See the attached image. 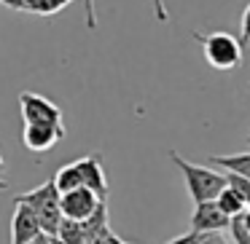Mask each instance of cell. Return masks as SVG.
Listing matches in <instances>:
<instances>
[{
    "mask_svg": "<svg viewBox=\"0 0 250 244\" xmlns=\"http://www.w3.org/2000/svg\"><path fill=\"white\" fill-rule=\"evenodd\" d=\"M62 137H65V126H51V124H24L22 131L24 148L33 153L51 150L57 142H62Z\"/></svg>",
    "mask_w": 250,
    "mask_h": 244,
    "instance_id": "obj_7",
    "label": "cell"
},
{
    "mask_svg": "<svg viewBox=\"0 0 250 244\" xmlns=\"http://www.w3.org/2000/svg\"><path fill=\"white\" fill-rule=\"evenodd\" d=\"M0 6L11 8V11H24V0H0Z\"/></svg>",
    "mask_w": 250,
    "mask_h": 244,
    "instance_id": "obj_22",
    "label": "cell"
},
{
    "mask_svg": "<svg viewBox=\"0 0 250 244\" xmlns=\"http://www.w3.org/2000/svg\"><path fill=\"white\" fill-rule=\"evenodd\" d=\"M70 3L73 0H24V11L38 14V17H54Z\"/></svg>",
    "mask_w": 250,
    "mask_h": 244,
    "instance_id": "obj_14",
    "label": "cell"
},
{
    "mask_svg": "<svg viewBox=\"0 0 250 244\" xmlns=\"http://www.w3.org/2000/svg\"><path fill=\"white\" fill-rule=\"evenodd\" d=\"M51 180H54V188H57V193H60V196H62V193H70V190L83 188L81 174H78V167H76V164H67V167H62Z\"/></svg>",
    "mask_w": 250,
    "mask_h": 244,
    "instance_id": "obj_11",
    "label": "cell"
},
{
    "mask_svg": "<svg viewBox=\"0 0 250 244\" xmlns=\"http://www.w3.org/2000/svg\"><path fill=\"white\" fill-rule=\"evenodd\" d=\"M245 223H248V228H250V206L245 209Z\"/></svg>",
    "mask_w": 250,
    "mask_h": 244,
    "instance_id": "obj_25",
    "label": "cell"
},
{
    "mask_svg": "<svg viewBox=\"0 0 250 244\" xmlns=\"http://www.w3.org/2000/svg\"><path fill=\"white\" fill-rule=\"evenodd\" d=\"M223 174H226V185L245 201V204L250 206V180L239 177V174H231V172H223Z\"/></svg>",
    "mask_w": 250,
    "mask_h": 244,
    "instance_id": "obj_15",
    "label": "cell"
},
{
    "mask_svg": "<svg viewBox=\"0 0 250 244\" xmlns=\"http://www.w3.org/2000/svg\"><path fill=\"white\" fill-rule=\"evenodd\" d=\"M103 201L105 199H100V196L92 193L89 188H78V190H70V193L60 196V212H62L65 220L83 223L103 206Z\"/></svg>",
    "mask_w": 250,
    "mask_h": 244,
    "instance_id": "obj_5",
    "label": "cell"
},
{
    "mask_svg": "<svg viewBox=\"0 0 250 244\" xmlns=\"http://www.w3.org/2000/svg\"><path fill=\"white\" fill-rule=\"evenodd\" d=\"M43 236L35 212L24 201L14 199V217H11V244H35V239Z\"/></svg>",
    "mask_w": 250,
    "mask_h": 244,
    "instance_id": "obj_6",
    "label": "cell"
},
{
    "mask_svg": "<svg viewBox=\"0 0 250 244\" xmlns=\"http://www.w3.org/2000/svg\"><path fill=\"white\" fill-rule=\"evenodd\" d=\"M17 201H24V204L35 212L43 236H49V239L57 236V228H60V223H62V212H60V193H57V188H54V180H46L43 185L17 196Z\"/></svg>",
    "mask_w": 250,
    "mask_h": 244,
    "instance_id": "obj_2",
    "label": "cell"
},
{
    "mask_svg": "<svg viewBox=\"0 0 250 244\" xmlns=\"http://www.w3.org/2000/svg\"><path fill=\"white\" fill-rule=\"evenodd\" d=\"M78 167V174H81V183L83 188H89L92 193H97L100 199L108 196V177H105V169L100 156H83L78 161H73Z\"/></svg>",
    "mask_w": 250,
    "mask_h": 244,
    "instance_id": "obj_9",
    "label": "cell"
},
{
    "mask_svg": "<svg viewBox=\"0 0 250 244\" xmlns=\"http://www.w3.org/2000/svg\"><path fill=\"white\" fill-rule=\"evenodd\" d=\"M239 46H250V6L245 8L242 14V22H239Z\"/></svg>",
    "mask_w": 250,
    "mask_h": 244,
    "instance_id": "obj_17",
    "label": "cell"
},
{
    "mask_svg": "<svg viewBox=\"0 0 250 244\" xmlns=\"http://www.w3.org/2000/svg\"><path fill=\"white\" fill-rule=\"evenodd\" d=\"M153 11H156V19H159V22H169V14H167L164 0H153Z\"/></svg>",
    "mask_w": 250,
    "mask_h": 244,
    "instance_id": "obj_20",
    "label": "cell"
},
{
    "mask_svg": "<svg viewBox=\"0 0 250 244\" xmlns=\"http://www.w3.org/2000/svg\"><path fill=\"white\" fill-rule=\"evenodd\" d=\"M210 167H221L231 174L250 180V153H234V156H210Z\"/></svg>",
    "mask_w": 250,
    "mask_h": 244,
    "instance_id": "obj_10",
    "label": "cell"
},
{
    "mask_svg": "<svg viewBox=\"0 0 250 244\" xmlns=\"http://www.w3.org/2000/svg\"><path fill=\"white\" fill-rule=\"evenodd\" d=\"M169 161L180 169L186 180V188H188V196L194 199V204H202V201H215L218 193L226 188V174L218 172V169L207 167V164H191L186 161L183 156H178L175 150H169Z\"/></svg>",
    "mask_w": 250,
    "mask_h": 244,
    "instance_id": "obj_1",
    "label": "cell"
},
{
    "mask_svg": "<svg viewBox=\"0 0 250 244\" xmlns=\"http://www.w3.org/2000/svg\"><path fill=\"white\" fill-rule=\"evenodd\" d=\"M248 142H250V137H248Z\"/></svg>",
    "mask_w": 250,
    "mask_h": 244,
    "instance_id": "obj_27",
    "label": "cell"
},
{
    "mask_svg": "<svg viewBox=\"0 0 250 244\" xmlns=\"http://www.w3.org/2000/svg\"><path fill=\"white\" fill-rule=\"evenodd\" d=\"M19 108H22L24 124H51V126H65L62 110L51 99L41 97L35 92H22L19 94Z\"/></svg>",
    "mask_w": 250,
    "mask_h": 244,
    "instance_id": "obj_4",
    "label": "cell"
},
{
    "mask_svg": "<svg viewBox=\"0 0 250 244\" xmlns=\"http://www.w3.org/2000/svg\"><path fill=\"white\" fill-rule=\"evenodd\" d=\"M229 231H231V239L237 244H250V228L245 223V215H237L229 220Z\"/></svg>",
    "mask_w": 250,
    "mask_h": 244,
    "instance_id": "obj_16",
    "label": "cell"
},
{
    "mask_svg": "<svg viewBox=\"0 0 250 244\" xmlns=\"http://www.w3.org/2000/svg\"><path fill=\"white\" fill-rule=\"evenodd\" d=\"M199 233H194V231H188V233H183V236H175V239H169L167 244H199Z\"/></svg>",
    "mask_w": 250,
    "mask_h": 244,
    "instance_id": "obj_19",
    "label": "cell"
},
{
    "mask_svg": "<svg viewBox=\"0 0 250 244\" xmlns=\"http://www.w3.org/2000/svg\"><path fill=\"white\" fill-rule=\"evenodd\" d=\"M57 242L62 244H89L86 239V231H83V223H76V220H65L62 217L60 228H57Z\"/></svg>",
    "mask_w": 250,
    "mask_h": 244,
    "instance_id": "obj_12",
    "label": "cell"
},
{
    "mask_svg": "<svg viewBox=\"0 0 250 244\" xmlns=\"http://www.w3.org/2000/svg\"><path fill=\"white\" fill-rule=\"evenodd\" d=\"M3 172H6V161H3V153H0V190L8 188V183L3 180Z\"/></svg>",
    "mask_w": 250,
    "mask_h": 244,
    "instance_id": "obj_23",
    "label": "cell"
},
{
    "mask_svg": "<svg viewBox=\"0 0 250 244\" xmlns=\"http://www.w3.org/2000/svg\"><path fill=\"white\" fill-rule=\"evenodd\" d=\"M51 242H54V244H62V242H57V239H51Z\"/></svg>",
    "mask_w": 250,
    "mask_h": 244,
    "instance_id": "obj_26",
    "label": "cell"
},
{
    "mask_svg": "<svg viewBox=\"0 0 250 244\" xmlns=\"http://www.w3.org/2000/svg\"><path fill=\"white\" fill-rule=\"evenodd\" d=\"M35 244H54V242H51L49 236H38V239H35Z\"/></svg>",
    "mask_w": 250,
    "mask_h": 244,
    "instance_id": "obj_24",
    "label": "cell"
},
{
    "mask_svg": "<svg viewBox=\"0 0 250 244\" xmlns=\"http://www.w3.org/2000/svg\"><path fill=\"white\" fill-rule=\"evenodd\" d=\"M229 228V217L218 209L215 201H202L194 206V215H191V231L205 236V233H221Z\"/></svg>",
    "mask_w": 250,
    "mask_h": 244,
    "instance_id": "obj_8",
    "label": "cell"
},
{
    "mask_svg": "<svg viewBox=\"0 0 250 244\" xmlns=\"http://www.w3.org/2000/svg\"><path fill=\"white\" fill-rule=\"evenodd\" d=\"M92 244H124V242H121V239L116 236L113 231H110V225H105L103 231H100L97 236L92 239Z\"/></svg>",
    "mask_w": 250,
    "mask_h": 244,
    "instance_id": "obj_18",
    "label": "cell"
},
{
    "mask_svg": "<svg viewBox=\"0 0 250 244\" xmlns=\"http://www.w3.org/2000/svg\"><path fill=\"white\" fill-rule=\"evenodd\" d=\"M194 38L202 43V51H205V59L210 67H215V70H237L239 67L242 46H239V38H234L231 33H196Z\"/></svg>",
    "mask_w": 250,
    "mask_h": 244,
    "instance_id": "obj_3",
    "label": "cell"
},
{
    "mask_svg": "<svg viewBox=\"0 0 250 244\" xmlns=\"http://www.w3.org/2000/svg\"><path fill=\"white\" fill-rule=\"evenodd\" d=\"M215 204H218V209H221L223 215L229 217V220H231V217H237V215H245V209H248V204H245V201L239 199V196L234 193L229 185L221 190V193H218Z\"/></svg>",
    "mask_w": 250,
    "mask_h": 244,
    "instance_id": "obj_13",
    "label": "cell"
},
{
    "mask_svg": "<svg viewBox=\"0 0 250 244\" xmlns=\"http://www.w3.org/2000/svg\"><path fill=\"white\" fill-rule=\"evenodd\" d=\"M199 244H229V242L223 239V233H205L199 239Z\"/></svg>",
    "mask_w": 250,
    "mask_h": 244,
    "instance_id": "obj_21",
    "label": "cell"
}]
</instances>
